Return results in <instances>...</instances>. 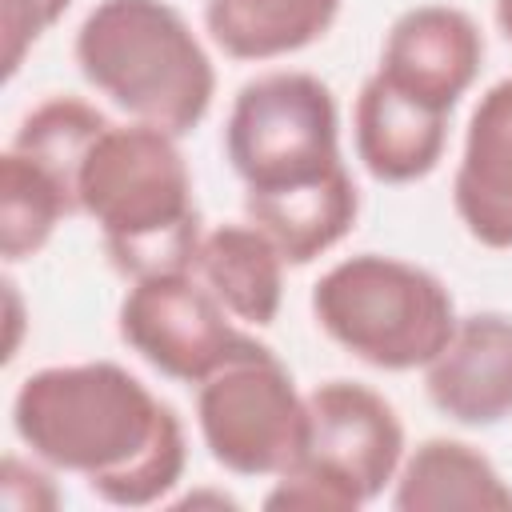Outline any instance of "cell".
<instances>
[{
	"mask_svg": "<svg viewBox=\"0 0 512 512\" xmlns=\"http://www.w3.org/2000/svg\"><path fill=\"white\" fill-rule=\"evenodd\" d=\"M388 500L396 512H508L512 484L476 444L428 436L404 452Z\"/></svg>",
	"mask_w": 512,
	"mask_h": 512,
	"instance_id": "4fadbf2b",
	"label": "cell"
},
{
	"mask_svg": "<svg viewBox=\"0 0 512 512\" xmlns=\"http://www.w3.org/2000/svg\"><path fill=\"white\" fill-rule=\"evenodd\" d=\"M4 300H8V344H4V360H12L16 356V348H20V324H24V308H20V292H16V284L4 276Z\"/></svg>",
	"mask_w": 512,
	"mask_h": 512,
	"instance_id": "ffe728a7",
	"label": "cell"
},
{
	"mask_svg": "<svg viewBox=\"0 0 512 512\" xmlns=\"http://www.w3.org/2000/svg\"><path fill=\"white\" fill-rule=\"evenodd\" d=\"M424 392L460 428L512 420V316L492 308L460 316L440 356L424 368Z\"/></svg>",
	"mask_w": 512,
	"mask_h": 512,
	"instance_id": "30bf717a",
	"label": "cell"
},
{
	"mask_svg": "<svg viewBox=\"0 0 512 512\" xmlns=\"http://www.w3.org/2000/svg\"><path fill=\"white\" fill-rule=\"evenodd\" d=\"M360 168L380 184H412L436 172L448 144V112H436L372 72L352 104Z\"/></svg>",
	"mask_w": 512,
	"mask_h": 512,
	"instance_id": "7c38bea8",
	"label": "cell"
},
{
	"mask_svg": "<svg viewBox=\"0 0 512 512\" xmlns=\"http://www.w3.org/2000/svg\"><path fill=\"white\" fill-rule=\"evenodd\" d=\"M0 496L12 512H56L64 504L48 464L40 456L24 460L16 452H8L0 460Z\"/></svg>",
	"mask_w": 512,
	"mask_h": 512,
	"instance_id": "d6986e66",
	"label": "cell"
},
{
	"mask_svg": "<svg viewBox=\"0 0 512 512\" xmlns=\"http://www.w3.org/2000/svg\"><path fill=\"white\" fill-rule=\"evenodd\" d=\"M344 0H204V32L244 64L280 60L324 40Z\"/></svg>",
	"mask_w": 512,
	"mask_h": 512,
	"instance_id": "2e32d148",
	"label": "cell"
},
{
	"mask_svg": "<svg viewBox=\"0 0 512 512\" xmlns=\"http://www.w3.org/2000/svg\"><path fill=\"white\" fill-rule=\"evenodd\" d=\"M452 208L480 248L512 252V76L484 88L468 116Z\"/></svg>",
	"mask_w": 512,
	"mask_h": 512,
	"instance_id": "8fae6325",
	"label": "cell"
},
{
	"mask_svg": "<svg viewBox=\"0 0 512 512\" xmlns=\"http://www.w3.org/2000/svg\"><path fill=\"white\" fill-rule=\"evenodd\" d=\"M76 192L44 168L36 156L4 144L0 152V256L4 264H20L36 256L60 220L76 216Z\"/></svg>",
	"mask_w": 512,
	"mask_h": 512,
	"instance_id": "e0dca14e",
	"label": "cell"
},
{
	"mask_svg": "<svg viewBox=\"0 0 512 512\" xmlns=\"http://www.w3.org/2000/svg\"><path fill=\"white\" fill-rule=\"evenodd\" d=\"M224 156L244 192H288L344 168L332 88L300 68L244 80L224 120Z\"/></svg>",
	"mask_w": 512,
	"mask_h": 512,
	"instance_id": "5b68a950",
	"label": "cell"
},
{
	"mask_svg": "<svg viewBox=\"0 0 512 512\" xmlns=\"http://www.w3.org/2000/svg\"><path fill=\"white\" fill-rule=\"evenodd\" d=\"M76 200L120 276L192 272L204 228L180 136L140 120L108 124L80 164Z\"/></svg>",
	"mask_w": 512,
	"mask_h": 512,
	"instance_id": "7a4b0ae2",
	"label": "cell"
},
{
	"mask_svg": "<svg viewBox=\"0 0 512 512\" xmlns=\"http://www.w3.org/2000/svg\"><path fill=\"white\" fill-rule=\"evenodd\" d=\"M72 8V0H4L0 32H4V80H12L32 52L36 40L52 32V24Z\"/></svg>",
	"mask_w": 512,
	"mask_h": 512,
	"instance_id": "ac0fdd59",
	"label": "cell"
},
{
	"mask_svg": "<svg viewBox=\"0 0 512 512\" xmlns=\"http://www.w3.org/2000/svg\"><path fill=\"white\" fill-rule=\"evenodd\" d=\"M484 68V32L456 4H416L400 12L380 44L376 72L412 100L448 112Z\"/></svg>",
	"mask_w": 512,
	"mask_h": 512,
	"instance_id": "9c48e42d",
	"label": "cell"
},
{
	"mask_svg": "<svg viewBox=\"0 0 512 512\" xmlns=\"http://www.w3.org/2000/svg\"><path fill=\"white\" fill-rule=\"evenodd\" d=\"M120 340L176 384L208 380L244 340L232 312L208 292L196 272H160L128 280L116 312Z\"/></svg>",
	"mask_w": 512,
	"mask_h": 512,
	"instance_id": "52a82bcc",
	"label": "cell"
},
{
	"mask_svg": "<svg viewBox=\"0 0 512 512\" xmlns=\"http://www.w3.org/2000/svg\"><path fill=\"white\" fill-rule=\"evenodd\" d=\"M308 400L304 452L288 468H308L340 484L360 508L392 488L400 460L408 452L404 420L388 396L360 380H324Z\"/></svg>",
	"mask_w": 512,
	"mask_h": 512,
	"instance_id": "ba28073f",
	"label": "cell"
},
{
	"mask_svg": "<svg viewBox=\"0 0 512 512\" xmlns=\"http://www.w3.org/2000/svg\"><path fill=\"white\" fill-rule=\"evenodd\" d=\"M12 432L32 456L80 476L112 508L168 500L188 464L176 408L116 360L28 372L12 396Z\"/></svg>",
	"mask_w": 512,
	"mask_h": 512,
	"instance_id": "6da1fadb",
	"label": "cell"
},
{
	"mask_svg": "<svg viewBox=\"0 0 512 512\" xmlns=\"http://www.w3.org/2000/svg\"><path fill=\"white\" fill-rule=\"evenodd\" d=\"M316 328L380 372L428 368L456 332V300L448 284L400 256L356 252L336 260L312 284Z\"/></svg>",
	"mask_w": 512,
	"mask_h": 512,
	"instance_id": "277c9868",
	"label": "cell"
},
{
	"mask_svg": "<svg viewBox=\"0 0 512 512\" xmlns=\"http://www.w3.org/2000/svg\"><path fill=\"white\" fill-rule=\"evenodd\" d=\"M288 260L256 224H216L200 236L192 272L232 312V320L268 328L284 304Z\"/></svg>",
	"mask_w": 512,
	"mask_h": 512,
	"instance_id": "9a60e30c",
	"label": "cell"
},
{
	"mask_svg": "<svg viewBox=\"0 0 512 512\" xmlns=\"http://www.w3.org/2000/svg\"><path fill=\"white\" fill-rule=\"evenodd\" d=\"M72 56L80 76L124 116L188 136L216 100V64L168 0H96Z\"/></svg>",
	"mask_w": 512,
	"mask_h": 512,
	"instance_id": "3957f363",
	"label": "cell"
},
{
	"mask_svg": "<svg viewBox=\"0 0 512 512\" xmlns=\"http://www.w3.org/2000/svg\"><path fill=\"white\" fill-rule=\"evenodd\" d=\"M196 428L224 472L272 480L304 452L308 400L288 364L248 336L208 380L196 384Z\"/></svg>",
	"mask_w": 512,
	"mask_h": 512,
	"instance_id": "8992f818",
	"label": "cell"
},
{
	"mask_svg": "<svg viewBox=\"0 0 512 512\" xmlns=\"http://www.w3.org/2000/svg\"><path fill=\"white\" fill-rule=\"evenodd\" d=\"M492 16H496L500 36L512 44V0H492Z\"/></svg>",
	"mask_w": 512,
	"mask_h": 512,
	"instance_id": "44dd1931",
	"label": "cell"
},
{
	"mask_svg": "<svg viewBox=\"0 0 512 512\" xmlns=\"http://www.w3.org/2000/svg\"><path fill=\"white\" fill-rule=\"evenodd\" d=\"M360 216V188L348 164L316 184L288 192H244V220L256 224L288 260V268H304L328 248H336Z\"/></svg>",
	"mask_w": 512,
	"mask_h": 512,
	"instance_id": "5bb4252c",
	"label": "cell"
},
{
	"mask_svg": "<svg viewBox=\"0 0 512 512\" xmlns=\"http://www.w3.org/2000/svg\"><path fill=\"white\" fill-rule=\"evenodd\" d=\"M200 500H204V496H188V500H180V504H200ZM208 500H220V504H232V508H236V500L224 496V492H220V496H208Z\"/></svg>",
	"mask_w": 512,
	"mask_h": 512,
	"instance_id": "7402d4cb",
	"label": "cell"
}]
</instances>
